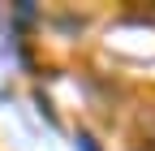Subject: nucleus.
<instances>
[{
    "label": "nucleus",
    "instance_id": "f257e3e1",
    "mask_svg": "<svg viewBox=\"0 0 155 151\" xmlns=\"http://www.w3.org/2000/svg\"><path fill=\"white\" fill-rule=\"evenodd\" d=\"M78 151H95V143H91L86 134H78Z\"/></svg>",
    "mask_w": 155,
    "mask_h": 151
}]
</instances>
